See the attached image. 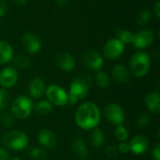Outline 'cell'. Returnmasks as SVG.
Segmentation results:
<instances>
[{
	"label": "cell",
	"mask_w": 160,
	"mask_h": 160,
	"mask_svg": "<svg viewBox=\"0 0 160 160\" xmlns=\"http://www.w3.org/2000/svg\"><path fill=\"white\" fill-rule=\"evenodd\" d=\"M89 142L92 147L94 148H100L105 142V136L103 131L100 128H94L92 129L89 137Z\"/></svg>",
	"instance_id": "44dd1931"
},
{
	"label": "cell",
	"mask_w": 160,
	"mask_h": 160,
	"mask_svg": "<svg viewBox=\"0 0 160 160\" xmlns=\"http://www.w3.org/2000/svg\"><path fill=\"white\" fill-rule=\"evenodd\" d=\"M114 135H115V138L120 142H127V140L128 139L129 134H128V128L122 125V126H117L116 127L115 131H114Z\"/></svg>",
	"instance_id": "4316f807"
},
{
	"label": "cell",
	"mask_w": 160,
	"mask_h": 160,
	"mask_svg": "<svg viewBox=\"0 0 160 160\" xmlns=\"http://www.w3.org/2000/svg\"><path fill=\"white\" fill-rule=\"evenodd\" d=\"M71 149L73 154L80 159L84 160L88 158L89 153H88L87 145L82 139H76L72 143Z\"/></svg>",
	"instance_id": "ffe728a7"
},
{
	"label": "cell",
	"mask_w": 160,
	"mask_h": 160,
	"mask_svg": "<svg viewBox=\"0 0 160 160\" xmlns=\"http://www.w3.org/2000/svg\"><path fill=\"white\" fill-rule=\"evenodd\" d=\"M145 105L148 111L154 114L160 112V95L158 92L152 91L147 94L145 98Z\"/></svg>",
	"instance_id": "ac0fdd59"
},
{
	"label": "cell",
	"mask_w": 160,
	"mask_h": 160,
	"mask_svg": "<svg viewBox=\"0 0 160 160\" xmlns=\"http://www.w3.org/2000/svg\"><path fill=\"white\" fill-rule=\"evenodd\" d=\"M0 123L3 127L9 128L14 124V116L9 112H4L0 115Z\"/></svg>",
	"instance_id": "f546056e"
},
{
	"label": "cell",
	"mask_w": 160,
	"mask_h": 160,
	"mask_svg": "<svg viewBox=\"0 0 160 160\" xmlns=\"http://www.w3.org/2000/svg\"><path fill=\"white\" fill-rule=\"evenodd\" d=\"M45 95L47 100H49L52 105L63 107L68 102V95L67 91L58 84H51L46 88Z\"/></svg>",
	"instance_id": "8992f818"
},
{
	"label": "cell",
	"mask_w": 160,
	"mask_h": 160,
	"mask_svg": "<svg viewBox=\"0 0 160 160\" xmlns=\"http://www.w3.org/2000/svg\"><path fill=\"white\" fill-rule=\"evenodd\" d=\"M93 84V79L91 75L87 73L81 74L74 78L69 86L68 102V104L73 106L78 102L83 100L89 94Z\"/></svg>",
	"instance_id": "7a4b0ae2"
},
{
	"label": "cell",
	"mask_w": 160,
	"mask_h": 160,
	"mask_svg": "<svg viewBox=\"0 0 160 160\" xmlns=\"http://www.w3.org/2000/svg\"><path fill=\"white\" fill-rule=\"evenodd\" d=\"M14 51L10 43L5 40H0V65H5L12 61Z\"/></svg>",
	"instance_id": "d6986e66"
},
{
	"label": "cell",
	"mask_w": 160,
	"mask_h": 160,
	"mask_svg": "<svg viewBox=\"0 0 160 160\" xmlns=\"http://www.w3.org/2000/svg\"><path fill=\"white\" fill-rule=\"evenodd\" d=\"M29 156L36 160H44L47 158V153L44 148L34 147L29 151Z\"/></svg>",
	"instance_id": "f1b7e54d"
},
{
	"label": "cell",
	"mask_w": 160,
	"mask_h": 160,
	"mask_svg": "<svg viewBox=\"0 0 160 160\" xmlns=\"http://www.w3.org/2000/svg\"><path fill=\"white\" fill-rule=\"evenodd\" d=\"M22 45L23 49L31 54L38 53L42 47L40 38L33 32H25L22 36Z\"/></svg>",
	"instance_id": "8fae6325"
},
{
	"label": "cell",
	"mask_w": 160,
	"mask_h": 160,
	"mask_svg": "<svg viewBox=\"0 0 160 160\" xmlns=\"http://www.w3.org/2000/svg\"><path fill=\"white\" fill-rule=\"evenodd\" d=\"M117 151L121 154H128L129 152V146H128V142H120L118 147H117Z\"/></svg>",
	"instance_id": "d6a6232c"
},
{
	"label": "cell",
	"mask_w": 160,
	"mask_h": 160,
	"mask_svg": "<svg viewBox=\"0 0 160 160\" xmlns=\"http://www.w3.org/2000/svg\"><path fill=\"white\" fill-rule=\"evenodd\" d=\"M12 60L14 62V65L17 68H26L31 64V61H30L29 57L26 56V55H23V54H21V55L16 56Z\"/></svg>",
	"instance_id": "83f0119b"
},
{
	"label": "cell",
	"mask_w": 160,
	"mask_h": 160,
	"mask_svg": "<svg viewBox=\"0 0 160 160\" xmlns=\"http://www.w3.org/2000/svg\"><path fill=\"white\" fill-rule=\"evenodd\" d=\"M8 158H9L8 152L5 148L0 147V160H8Z\"/></svg>",
	"instance_id": "8d00e7d4"
},
{
	"label": "cell",
	"mask_w": 160,
	"mask_h": 160,
	"mask_svg": "<svg viewBox=\"0 0 160 160\" xmlns=\"http://www.w3.org/2000/svg\"><path fill=\"white\" fill-rule=\"evenodd\" d=\"M100 120V110L98 106L94 102H84L76 110L75 123L82 129L92 130L98 128Z\"/></svg>",
	"instance_id": "6da1fadb"
},
{
	"label": "cell",
	"mask_w": 160,
	"mask_h": 160,
	"mask_svg": "<svg viewBox=\"0 0 160 160\" xmlns=\"http://www.w3.org/2000/svg\"><path fill=\"white\" fill-rule=\"evenodd\" d=\"M153 14L158 18L159 19L160 18V1H157L155 6L153 7Z\"/></svg>",
	"instance_id": "d590c367"
},
{
	"label": "cell",
	"mask_w": 160,
	"mask_h": 160,
	"mask_svg": "<svg viewBox=\"0 0 160 160\" xmlns=\"http://www.w3.org/2000/svg\"><path fill=\"white\" fill-rule=\"evenodd\" d=\"M112 75L113 80L120 84H126L130 80V71L123 64H117L113 66L112 69Z\"/></svg>",
	"instance_id": "e0dca14e"
},
{
	"label": "cell",
	"mask_w": 160,
	"mask_h": 160,
	"mask_svg": "<svg viewBox=\"0 0 160 160\" xmlns=\"http://www.w3.org/2000/svg\"><path fill=\"white\" fill-rule=\"evenodd\" d=\"M150 120H151V117L148 113H142L137 119V124L139 127L144 128L148 126V124L150 123Z\"/></svg>",
	"instance_id": "4dcf8cb0"
},
{
	"label": "cell",
	"mask_w": 160,
	"mask_h": 160,
	"mask_svg": "<svg viewBox=\"0 0 160 160\" xmlns=\"http://www.w3.org/2000/svg\"><path fill=\"white\" fill-rule=\"evenodd\" d=\"M11 160H22L20 158H13Z\"/></svg>",
	"instance_id": "ab89813d"
},
{
	"label": "cell",
	"mask_w": 160,
	"mask_h": 160,
	"mask_svg": "<svg viewBox=\"0 0 160 160\" xmlns=\"http://www.w3.org/2000/svg\"><path fill=\"white\" fill-rule=\"evenodd\" d=\"M8 2L7 0H0V18L5 16L8 12Z\"/></svg>",
	"instance_id": "836d02e7"
},
{
	"label": "cell",
	"mask_w": 160,
	"mask_h": 160,
	"mask_svg": "<svg viewBox=\"0 0 160 160\" xmlns=\"http://www.w3.org/2000/svg\"><path fill=\"white\" fill-rule=\"evenodd\" d=\"M125 44L117 38H110L105 42L102 48L104 57L110 60H115L122 56L125 52Z\"/></svg>",
	"instance_id": "9c48e42d"
},
{
	"label": "cell",
	"mask_w": 160,
	"mask_h": 160,
	"mask_svg": "<svg viewBox=\"0 0 160 160\" xmlns=\"http://www.w3.org/2000/svg\"><path fill=\"white\" fill-rule=\"evenodd\" d=\"M19 79L18 71L13 67H7L0 71V85L2 88L8 89L13 87Z\"/></svg>",
	"instance_id": "7c38bea8"
},
{
	"label": "cell",
	"mask_w": 160,
	"mask_h": 160,
	"mask_svg": "<svg viewBox=\"0 0 160 160\" xmlns=\"http://www.w3.org/2000/svg\"><path fill=\"white\" fill-rule=\"evenodd\" d=\"M15 4H17V5H24L28 0H12Z\"/></svg>",
	"instance_id": "f35d334b"
},
{
	"label": "cell",
	"mask_w": 160,
	"mask_h": 160,
	"mask_svg": "<svg viewBox=\"0 0 160 160\" xmlns=\"http://www.w3.org/2000/svg\"><path fill=\"white\" fill-rule=\"evenodd\" d=\"M56 2L57 5H59L60 7H65L68 3V0H54Z\"/></svg>",
	"instance_id": "74e56055"
},
{
	"label": "cell",
	"mask_w": 160,
	"mask_h": 160,
	"mask_svg": "<svg viewBox=\"0 0 160 160\" xmlns=\"http://www.w3.org/2000/svg\"><path fill=\"white\" fill-rule=\"evenodd\" d=\"M82 63L90 70H100L104 65L103 56L96 50H88L82 54Z\"/></svg>",
	"instance_id": "30bf717a"
},
{
	"label": "cell",
	"mask_w": 160,
	"mask_h": 160,
	"mask_svg": "<svg viewBox=\"0 0 160 160\" xmlns=\"http://www.w3.org/2000/svg\"><path fill=\"white\" fill-rule=\"evenodd\" d=\"M34 110L38 114L46 116L52 113L53 110V105L49 100H39L34 105Z\"/></svg>",
	"instance_id": "7402d4cb"
},
{
	"label": "cell",
	"mask_w": 160,
	"mask_h": 160,
	"mask_svg": "<svg viewBox=\"0 0 160 160\" xmlns=\"http://www.w3.org/2000/svg\"><path fill=\"white\" fill-rule=\"evenodd\" d=\"M105 118L113 126H122L126 120V113L121 105L117 103H109L104 108Z\"/></svg>",
	"instance_id": "52a82bcc"
},
{
	"label": "cell",
	"mask_w": 160,
	"mask_h": 160,
	"mask_svg": "<svg viewBox=\"0 0 160 160\" xmlns=\"http://www.w3.org/2000/svg\"><path fill=\"white\" fill-rule=\"evenodd\" d=\"M1 142L8 149L13 151H22L28 146L29 138L22 130H10L4 134Z\"/></svg>",
	"instance_id": "277c9868"
},
{
	"label": "cell",
	"mask_w": 160,
	"mask_h": 160,
	"mask_svg": "<svg viewBox=\"0 0 160 160\" xmlns=\"http://www.w3.org/2000/svg\"><path fill=\"white\" fill-rule=\"evenodd\" d=\"M38 142L43 148L52 149L57 143V138L52 130L48 128H43L38 133Z\"/></svg>",
	"instance_id": "2e32d148"
},
{
	"label": "cell",
	"mask_w": 160,
	"mask_h": 160,
	"mask_svg": "<svg viewBox=\"0 0 160 160\" xmlns=\"http://www.w3.org/2000/svg\"><path fill=\"white\" fill-rule=\"evenodd\" d=\"M34 109V104L32 99L27 96H20L16 98L10 107L11 114L14 116V118L24 120L28 118Z\"/></svg>",
	"instance_id": "5b68a950"
},
{
	"label": "cell",
	"mask_w": 160,
	"mask_h": 160,
	"mask_svg": "<svg viewBox=\"0 0 160 160\" xmlns=\"http://www.w3.org/2000/svg\"><path fill=\"white\" fill-rule=\"evenodd\" d=\"M46 88L47 87L45 82L39 77H35L29 82V86H28L29 95L34 99H39L45 95Z\"/></svg>",
	"instance_id": "9a60e30c"
},
{
	"label": "cell",
	"mask_w": 160,
	"mask_h": 160,
	"mask_svg": "<svg viewBox=\"0 0 160 160\" xmlns=\"http://www.w3.org/2000/svg\"><path fill=\"white\" fill-rule=\"evenodd\" d=\"M152 18V11L148 8H142L140 10L136 16V22L137 24L143 26L146 25Z\"/></svg>",
	"instance_id": "cb8c5ba5"
},
{
	"label": "cell",
	"mask_w": 160,
	"mask_h": 160,
	"mask_svg": "<svg viewBox=\"0 0 160 160\" xmlns=\"http://www.w3.org/2000/svg\"><path fill=\"white\" fill-rule=\"evenodd\" d=\"M152 156H153V158L154 160H160V144L159 143H157L153 150H152Z\"/></svg>",
	"instance_id": "e575fe53"
},
{
	"label": "cell",
	"mask_w": 160,
	"mask_h": 160,
	"mask_svg": "<svg viewBox=\"0 0 160 160\" xmlns=\"http://www.w3.org/2000/svg\"><path fill=\"white\" fill-rule=\"evenodd\" d=\"M10 102V97L7 89L0 88V112L5 111Z\"/></svg>",
	"instance_id": "484cf974"
},
{
	"label": "cell",
	"mask_w": 160,
	"mask_h": 160,
	"mask_svg": "<svg viewBox=\"0 0 160 160\" xmlns=\"http://www.w3.org/2000/svg\"><path fill=\"white\" fill-rule=\"evenodd\" d=\"M151 58L145 52H136L130 58L129 68L130 72L137 78H142L148 74L151 68Z\"/></svg>",
	"instance_id": "3957f363"
},
{
	"label": "cell",
	"mask_w": 160,
	"mask_h": 160,
	"mask_svg": "<svg viewBox=\"0 0 160 160\" xmlns=\"http://www.w3.org/2000/svg\"><path fill=\"white\" fill-rule=\"evenodd\" d=\"M106 155L108 156V158H110L111 159H115L118 157V151L117 148H115L113 145H110L106 148Z\"/></svg>",
	"instance_id": "1f68e13d"
},
{
	"label": "cell",
	"mask_w": 160,
	"mask_h": 160,
	"mask_svg": "<svg viewBox=\"0 0 160 160\" xmlns=\"http://www.w3.org/2000/svg\"><path fill=\"white\" fill-rule=\"evenodd\" d=\"M116 36L117 38L120 39L125 45L129 44L132 42V38H133V33H131L129 30L127 29H117L116 30Z\"/></svg>",
	"instance_id": "d4e9b609"
},
{
	"label": "cell",
	"mask_w": 160,
	"mask_h": 160,
	"mask_svg": "<svg viewBox=\"0 0 160 160\" xmlns=\"http://www.w3.org/2000/svg\"><path fill=\"white\" fill-rule=\"evenodd\" d=\"M54 60L58 68L65 72H70L75 68V59L72 54L68 52H58L55 54Z\"/></svg>",
	"instance_id": "4fadbf2b"
},
{
	"label": "cell",
	"mask_w": 160,
	"mask_h": 160,
	"mask_svg": "<svg viewBox=\"0 0 160 160\" xmlns=\"http://www.w3.org/2000/svg\"><path fill=\"white\" fill-rule=\"evenodd\" d=\"M155 33L150 29H141L133 34L132 44L138 50H144L153 45L155 42Z\"/></svg>",
	"instance_id": "ba28073f"
},
{
	"label": "cell",
	"mask_w": 160,
	"mask_h": 160,
	"mask_svg": "<svg viewBox=\"0 0 160 160\" xmlns=\"http://www.w3.org/2000/svg\"><path fill=\"white\" fill-rule=\"evenodd\" d=\"M95 82L97 85L102 89H106L110 85V78L108 74L103 70H98L95 75Z\"/></svg>",
	"instance_id": "603a6c76"
},
{
	"label": "cell",
	"mask_w": 160,
	"mask_h": 160,
	"mask_svg": "<svg viewBox=\"0 0 160 160\" xmlns=\"http://www.w3.org/2000/svg\"><path fill=\"white\" fill-rule=\"evenodd\" d=\"M129 152H132L134 155L141 156L144 154L149 147V141L147 137L143 135H138L133 137L128 142Z\"/></svg>",
	"instance_id": "5bb4252c"
}]
</instances>
